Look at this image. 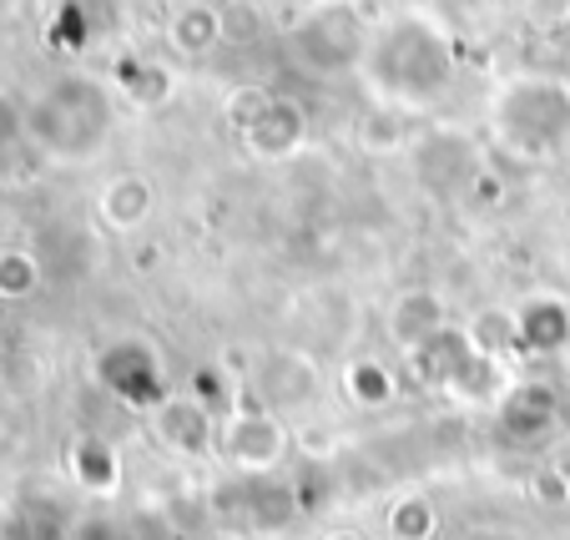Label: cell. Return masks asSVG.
Here are the masks:
<instances>
[{
    "label": "cell",
    "instance_id": "277c9868",
    "mask_svg": "<svg viewBox=\"0 0 570 540\" xmlns=\"http://www.w3.org/2000/svg\"><path fill=\"white\" fill-rule=\"evenodd\" d=\"M404 384L424 394H450L460 404H495L500 394L515 384L500 364V354L480 344L470 328L460 324H444L440 334H430L424 344H414L399 364Z\"/></svg>",
    "mask_w": 570,
    "mask_h": 540
},
{
    "label": "cell",
    "instance_id": "52a82bcc",
    "mask_svg": "<svg viewBox=\"0 0 570 540\" xmlns=\"http://www.w3.org/2000/svg\"><path fill=\"white\" fill-rule=\"evenodd\" d=\"M298 490L283 470L273 475H227L213 485V520L233 536H278L298 520Z\"/></svg>",
    "mask_w": 570,
    "mask_h": 540
},
{
    "label": "cell",
    "instance_id": "8fae6325",
    "mask_svg": "<svg viewBox=\"0 0 570 540\" xmlns=\"http://www.w3.org/2000/svg\"><path fill=\"white\" fill-rule=\"evenodd\" d=\"M510 348L525 359H560L570 348V303L556 293H530L510 308Z\"/></svg>",
    "mask_w": 570,
    "mask_h": 540
},
{
    "label": "cell",
    "instance_id": "9c48e42d",
    "mask_svg": "<svg viewBox=\"0 0 570 540\" xmlns=\"http://www.w3.org/2000/svg\"><path fill=\"white\" fill-rule=\"evenodd\" d=\"M91 369H97L101 390L137 414H151L173 394V384H167V359L157 354V344H147V338H137V334L101 344Z\"/></svg>",
    "mask_w": 570,
    "mask_h": 540
},
{
    "label": "cell",
    "instance_id": "7a4b0ae2",
    "mask_svg": "<svg viewBox=\"0 0 570 540\" xmlns=\"http://www.w3.org/2000/svg\"><path fill=\"white\" fill-rule=\"evenodd\" d=\"M121 101L111 81L91 71H66L26 101V141L56 167H87L111 147Z\"/></svg>",
    "mask_w": 570,
    "mask_h": 540
},
{
    "label": "cell",
    "instance_id": "ffe728a7",
    "mask_svg": "<svg viewBox=\"0 0 570 540\" xmlns=\"http://www.w3.org/2000/svg\"><path fill=\"white\" fill-rule=\"evenodd\" d=\"M344 394L358 410H389V404L404 394V374L389 369L384 359H354L344 369Z\"/></svg>",
    "mask_w": 570,
    "mask_h": 540
},
{
    "label": "cell",
    "instance_id": "9a60e30c",
    "mask_svg": "<svg viewBox=\"0 0 570 540\" xmlns=\"http://www.w3.org/2000/svg\"><path fill=\"white\" fill-rule=\"evenodd\" d=\"M450 324V308L434 288H410L389 303V338L399 344V354H410L414 344H424L430 334Z\"/></svg>",
    "mask_w": 570,
    "mask_h": 540
},
{
    "label": "cell",
    "instance_id": "ba28073f",
    "mask_svg": "<svg viewBox=\"0 0 570 540\" xmlns=\"http://www.w3.org/2000/svg\"><path fill=\"white\" fill-rule=\"evenodd\" d=\"M227 117H233L243 147L258 157V163H283L308 141V111L293 97H278L268 87H243L227 101Z\"/></svg>",
    "mask_w": 570,
    "mask_h": 540
},
{
    "label": "cell",
    "instance_id": "ac0fdd59",
    "mask_svg": "<svg viewBox=\"0 0 570 540\" xmlns=\"http://www.w3.org/2000/svg\"><path fill=\"white\" fill-rule=\"evenodd\" d=\"M71 475H76V485L87 490V495L111 500L117 495V485H121L117 450H111L101 434H81V440L71 444Z\"/></svg>",
    "mask_w": 570,
    "mask_h": 540
},
{
    "label": "cell",
    "instance_id": "d6986e66",
    "mask_svg": "<svg viewBox=\"0 0 570 540\" xmlns=\"http://www.w3.org/2000/svg\"><path fill=\"white\" fill-rule=\"evenodd\" d=\"M71 540H167V530H161V520L147 516V510L107 505V510H91V516L76 520Z\"/></svg>",
    "mask_w": 570,
    "mask_h": 540
},
{
    "label": "cell",
    "instance_id": "7402d4cb",
    "mask_svg": "<svg viewBox=\"0 0 570 540\" xmlns=\"http://www.w3.org/2000/svg\"><path fill=\"white\" fill-rule=\"evenodd\" d=\"M389 540H434L440 536V510L424 495H404L389 505Z\"/></svg>",
    "mask_w": 570,
    "mask_h": 540
},
{
    "label": "cell",
    "instance_id": "44dd1931",
    "mask_svg": "<svg viewBox=\"0 0 570 540\" xmlns=\"http://www.w3.org/2000/svg\"><path fill=\"white\" fill-rule=\"evenodd\" d=\"M167 41H173V51H183V56H207L217 41H223V16H217L213 6H203V0L177 6L173 21H167Z\"/></svg>",
    "mask_w": 570,
    "mask_h": 540
},
{
    "label": "cell",
    "instance_id": "603a6c76",
    "mask_svg": "<svg viewBox=\"0 0 570 540\" xmlns=\"http://www.w3.org/2000/svg\"><path fill=\"white\" fill-rule=\"evenodd\" d=\"M36 288H41V263L21 248L0 253V298H31Z\"/></svg>",
    "mask_w": 570,
    "mask_h": 540
},
{
    "label": "cell",
    "instance_id": "3957f363",
    "mask_svg": "<svg viewBox=\"0 0 570 540\" xmlns=\"http://www.w3.org/2000/svg\"><path fill=\"white\" fill-rule=\"evenodd\" d=\"M490 147L525 167H550L570 151V76L515 71L484 101Z\"/></svg>",
    "mask_w": 570,
    "mask_h": 540
},
{
    "label": "cell",
    "instance_id": "6da1fadb",
    "mask_svg": "<svg viewBox=\"0 0 570 540\" xmlns=\"http://www.w3.org/2000/svg\"><path fill=\"white\" fill-rule=\"evenodd\" d=\"M454 76H460V41L430 6H399L368 21L354 81L374 107L394 117H424L454 91Z\"/></svg>",
    "mask_w": 570,
    "mask_h": 540
},
{
    "label": "cell",
    "instance_id": "5b68a950",
    "mask_svg": "<svg viewBox=\"0 0 570 540\" xmlns=\"http://www.w3.org/2000/svg\"><path fill=\"white\" fill-rule=\"evenodd\" d=\"M288 56L308 76H354L368 41V21L354 0H313L308 11L293 16Z\"/></svg>",
    "mask_w": 570,
    "mask_h": 540
},
{
    "label": "cell",
    "instance_id": "e0dca14e",
    "mask_svg": "<svg viewBox=\"0 0 570 540\" xmlns=\"http://www.w3.org/2000/svg\"><path fill=\"white\" fill-rule=\"evenodd\" d=\"M151 213H157V187L141 173H121L101 187V223L111 233H137L151 223Z\"/></svg>",
    "mask_w": 570,
    "mask_h": 540
},
{
    "label": "cell",
    "instance_id": "5bb4252c",
    "mask_svg": "<svg viewBox=\"0 0 570 540\" xmlns=\"http://www.w3.org/2000/svg\"><path fill=\"white\" fill-rule=\"evenodd\" d=\"M117 0H61L51 16V41L56 51H91L97 41H107L111 26H117Z\"/></svg>",
    "mask_w": 570,
    "mask_h": 540
},
{
    "label": "cell",
    "instance_id": "30bf717a",
    "mask_svg": "<svg viewBox=\"0 0 570 540\" xmlns=\"http://www.w3.org/2000/svg\"><path fill=\"white\" fill-rule=\"evenodd\" d=\"M151 434L177 460H207V454H217V410L203 394L173 390L151 410Z\"/></svg>",
    "mask_w": 570,
    "mask_h": 540
},
{
    "label": "cell",
    "instance_id": "cb8c5ba5",
    "mask_svg": "<svg viewBox=\"0 0 570 540\" xmlns=\"http://www.w3.org/2000/svg\"><path fill=\"white\" fill-rule=\"evenodd\" d=\"M318 540H364L358 530H328V536H318Z\"/></svg>",
    "mask_w": 570,
    "mask_h": 540
},
{
    "label": "cell",
    "instance_id": "8992f818",
    "mask_svg": "<svg viewBox=\"0 0 570 540\" xmlns=\"http://www.w3.org/2000/svg\"><path fill=\"white\" fill-rule=\"evenodd\" d=\"M293 454V430L288 414L268 410V404H233L217 414V454L227 475H273L288 465Z\"/></svg>",
    "mask_w": 570,
    "mask_h": 540
},
{
    "label": "cell",
    "instance_id": "7c38bea8",
    "mask_svg": "<svg viewBox=\"0 0 570 540\" xmlns=\"http://www.w3.org/2000/svg\"><path fill=\"white\" fill-rule=\"evenodd\" d=\"M556 420H560V390L550 379H515L495 400L500 434L515 444H530V440H540V434H550Z\"/></svg>",
    "mask_w": 570,
    "mask_h": 540
},
{
    "label": "cell",
    "instance_id": "2e32d148",
    "mask_svg": "<svg viewBox=\"0 0 570 540\" xmlns=\"http://www.w3.org/2000/svg\"><path fill=\"white\" fill-rule=\"evenodd\" d=\"M76 520L81 516L61 510L56 500L26 495V500H11V505L0 510V540H71Z\"/></svg>",
    "mask_w": 570,
    "mask_h": 540
},
{
    "label": "cell",
    "instance_id": "4fadbf2b",
    "mask_svg": "<svg viewBox=\"0 0 570 540\" xmlns=\"http://www.w3.org/2000/svg\"><path fill=\"white\" fill-rule=\"evenodd\" d=\"M313 394H318V369H313L308 354H298V348H273V354L263 359L258 404H268V410H278V414H293V410H303V404H313Z\"/></svg>",
    "mask_w": 570,
    "mask_h": 540
}]
</instances>
